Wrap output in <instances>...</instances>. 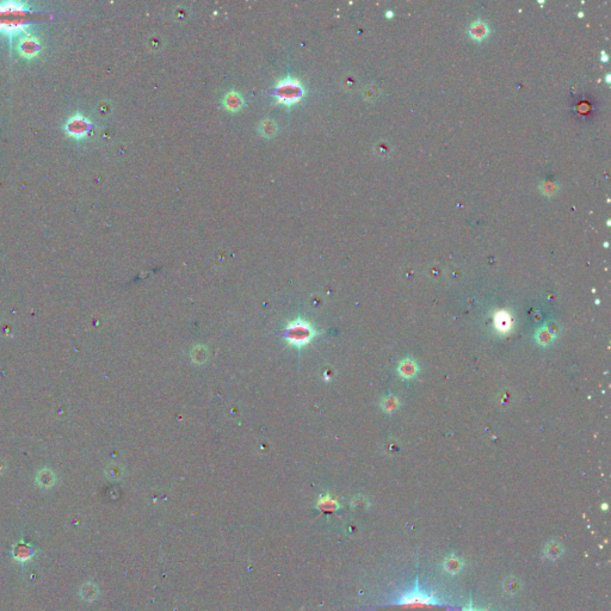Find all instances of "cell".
Masks as SVG:
<instances>
[{
	"label": "cell",
	"mask_w": 611,
	"mask_h": 611,
	"mask_svg": "<svg viewBox=\"0 0 611 611\" xmlns=\"http://www.w3.org/2000/svg\"><path fill=\"white\" fill-rule=\"evenodd\" d=\"M447 606L434 593L421 591L418 583L412 591L405 593L395 603L393 611H445Z\"/></svg>",
	"instance_id": "obj_1"
},
{
	"label": "cell",
	"mask_w": 611,
	"mask_h": 611,
	"mask_svg": "<svg viewBox=\"0 0 611 611\" xmlns=\"http://www.w3.org/2000/svg\"><path fill=\"white\" fill-rule=\"evenodd\" d=\"M303 94L304 90L302 85L296 79L293 78L284 79L277 85L276 90H274V97L277 98V101L286 105H291L300 102L301 98L303 97Z\"/></svg>",
	"instance_id": "obj_2"
},
{
	"label": "cell",
	"mask_w": 611,
	"mask_h": 611,
	"mask_svg": "<svg viewBox=\"0 0 611 611\" xmlns=\"http://www.w3.org/2000/svg\"><path fill=\"white\" fill-rule=\"evenodd\" d=\"M287 338L290 344L302 346L310 343L315 335V329L312 327L310 322L303 320H296L291 322L287 329Z\"/></svg>",
	"instance_id": "obj_3"
},
{
	"label": "cell",
	"mask_w": 611,
	"mask_h": 611,
	"mask_svg": "<svg viewBox=\"0 0 611 611\" xmlns=\"http://www.w3.org/2000/svg\"><path fill=\"white\" fill-rule=\"evenodd\" d=\"M91 123L87 118H85L81 115H75L70 118V121L66 125V132L68 136L74 137V139H81L88 133Z\"/></svg>",
	"instance_id": "obj_4"
},
{
	"label": "cell",
	"mask_w": 611,
	"mask_h": 611,
	"mask_svg": "<svg viewBox=\"0 0 611 611\" xmlns=\"http://www.w3.org/2000/svg\"><path fill=\"white\" fill-rule=\"evenodd\" d=\"M40 50H41V43H40V41L36 39V37L26 36V37H23V39L19 41L18 51L22 56L26 57V59L35 57L36 55L40 53Z\"/></svg>",
	"instance_id": "obj_5"
},
{
	"label": "cell",
	"mask_w": 611,
	"mask_h": 611,
	"mask_svg": "<svg viewBox=\"0 0 611 611\" xmlns=\"http://www.w3.org/2000/svg\"><path fill=\"white\" fill-rule=\"evenodd\" d=\"M22 32H24V23L22 20H0V33L5 34V35L8 36H13L16 35V34H19Z\"/></svg>",
	"instance_id": "obj_6"
},
{
	"label": "cell",
	"mask_w": 611,
	"mask_h": 611,
	"mask_svg": "<svg viewBox=\"0 0 611 611\" xmlns=\"http://www.w3.org/2000/svg\"><path fill=\"white\" fill-rule=\"evenodd\" d=\"M564 553H565L564 545H562L560 542H558V541L549 542V543L545 544V547L543 549L544 557L552 561L557 560V559L562 557Z\"/></svg>",
	"instance_id": "obj_7"
},
{
	"label": "cell",
	"mask_w": 611,
	"mask_h": 611,
	"mask_svg": "<svg viewBox=\"0 0 611 611\" xmlns=\"http://www.w3.org/2000/svg\"><path fill=\"white\" fill-rule=\"evenodd\" d=\"M27 10L24 3H0V15H20Z\"/></svg>",
	"instance_id": "obj_8"
},
{
	"label": "cell",
	"mask_w": 611,
	"mask_h": 611,
	"mask_svg": "<svg viewBox=\"0 0 611 611\" xmlns=\"http://www.w3.org/2000/svg\"><path fill=\"white\" fill-rule=\"evenodd\" d=\"M443 568L449 574H457L463 568V561L456 555H450L443 561Z\"/></svg>",
	"instance_id": "obj_9"
},
{
	"label": "cell",
	"mask_w": 611,
	"mask_h": 611,
	"mask_svg": "<svg viewBox=\"0 0 611 611\" xmlns=\"http://www.w3.org/2000/svg\"><path fill=\"white\" fill-rule=\"evenodd\" d=\"M34 555L33 548L26 543H17L13 547V558L18 561H26Z\"/></svg>",
	"instance_id": "obj_10"
},
{
	"label": "cell",
	"mask_w": 611,
	"mask_h": 611,
	"mask_svg": "<svg viewBox=\"0 0 611 611\" xmlns=\"http://www.w3.org/2000/svg\"><path fill=\"white\" fill-rule=\"evenodd\" d=\"M80 596L82 597V599L84 600H87V602H94V600L97 598V596H98L97 586L91 584V583H86V584H84L81 586Z\"/></svg>",
	"instance_id": "obj_11"
},
{
	"label": "cell",
	"mask_w": 611,
	"mask_h": 611,
	"mask_svg": "<svg viewBox=\"0 0 611 611\" xmlns=\"http://www.w3.org/2000/svg\"><path fill=\"white\" fill-rule=\"evenodd\" d=\"M37 481L44 488H49L50 486H53L54 483V475L53 473L49 472V470H43V472H41L39 474V478H37Z\"/></svg>",
	"instance_id": "obj_12"
},
{
	"label": "cell",
	"mask_w": 611,
	"mask_h": 611,
	"mask_svg": "<svg viewBox=\"0 0 611 611\" xmlns=\"http://www.w3.org/2000/svg\"><path fill=\"white\" fill-rule=\"evenodd\" d=\"M226 106L231 110L239 109L240 106H241V98H240L239 96L235 94L228 95L227 99H226Z\"/></svg>",
	"instance_id": "obj_13"
},
{
	"label": "cell",
	"mask_w": 611,
	"mask_h": 611,
	"mask_svg": "<svg viewBox=\"0 0 611 611\" xmlns=\"http://www.w3.org/2000/svg\"><path fill=\"white\" fill-rule=\"evenodd\" d=\"M505 590L509 593H516L518 591V589H520V583H518V580L516 578H509L506 579L505 582Z\"/></svg>",
	"instance_id": "obj_14"
},
{
	"label": "cell",
	"mask_w": 611,
	"mask_h": 611,
	"mask_svg": "<svg viewBox=\"0 0 611 611\" xmlns=\"http://www.w3.org/2000/svg\"><path fill=\"white\" fill-rule=\"evenodd\" d=\"M462 611H478V610H476V609H474V607H473L472 603H469V605L467 606V607H465V609H463Z\"/></svg>",
	"instance_id": "obj_15"
}]
</instances>
